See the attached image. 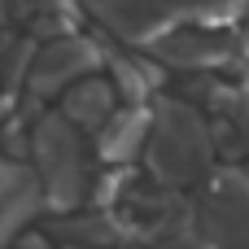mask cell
Here are the masks:
<instances>
[{"label":"cell","instance_id":"obj_11","mask_svg":"<svg viewBox=\"0 0 249 249\" xmlns=\"http://www.w3.org/2000/svg\"><path fill=\"white\" fill-rule=\"evenodd\" d=\"M61 9H70V0H9V13L26 26L35 18H48V13H61Z\"/></svg>","mask_w":249,"mask_h":249},{"label":"cell","instance_id":"obj_9","mask_svg":"<svg viewBox=\"0 0 249 249\" xmlns=\"http://www.w3.org/2000/svg\"><path fill=\"white\" fill-rule=\"evenodd\" d=\"M39 197H44L39 175L13 158H0V245L35 214Z\"/></svg>","mask_w":249,"mask_h":249},{"label":"cell","instance_id":"obj_12","mask_svg":"<svg viewBox=\"0 0 249 249\" xmlns=\"http://www.w3.org/2000/svg\"><path fill=\"white\" fill-rule=\"evenodd\" d=\"M158 249H219V245H206V241H197V236H188V232H175V236H162Z\"/></svg>","mask_w":249,"mask_h":249},{"label":"cell","instance_id":"obj_15","mask_svg":"<svg viewBox=\"0 0 249 249\" xmlns=\"http://www.w3.org/2000/svg\"><path fill=\"white\" fill-rule=\"evenodd\" d=\"M241 35H245V44H249V13H245V31H241Z\"/></svg>","mask_w":249,"mask_h":249},{"label":"cell","instance_id":"obj_6","mask_svg":"<svg viewBox=\"0 0 249 249\" xmlns=\"http://www.w3.org/2000/svg\"><path fill=\"white\" fill-rule=\"evenodd\" d=\"M197 223L206 241L219 249H249V175L236 166H223L206 179Z\"/></svg>","mask_w":249,"mask_h":249},{"label":"cell","instance_id":"obj_7","mask_svg":"<svg viewBox=\"0 0 249 249\" xmlns=\"http://www.w3.org/2000/svg\"><path fill=\"white\" fill-rule=\"evenodd\" d=\"M149 136H153V109L149 105L118 109L96 131V158H101V166H131L136 153L149 149Z\"/></svg>","mask_w":249,"mask_h":249},{"label":"cell","instance_id":"obj_4","mask_svg":"<svg viewBox=\"0 0 249 249\" xmlns=\"http://www.w3.org/2000/svg\"><path fill=\"white\" fill-rule=\"evenodd\" d=\"M83 9L105 26V35L140 48H153L162 35L188 22L184 0H83Z\"/></svg>","mask_w":249,"mask_h":249},{"label":"cell","instance_id":"obj_1","mask_svg":"<svg viewBox=\"0 0 249 249\" xmlns=\"http://www.w3.org/2000/svg\"><path fill=\"white\" fill-rule=\"evenodd\" d=\"M214 158V131L188 101H158L153 105V136L144 149V162L162 188H188L197 179H210Z\"/></svg>","mask_w":249,"mask_h":249},{"label":"cell","instance_id":"obj_2","mask_svg":"<svg viewBox=\"0 0 249 249\" xmlns=\"http://www.w3.org/2000/svg\"><path fill=\"white\" fill-rule=\"evenodd\" d=\"M31 158H35V175L44 184V206L74 210L83 197H92L83 131L74 123H66L61 114H39L35 118V127H31Z\"/></svg>","mask_w":249,"mask_h":249},{"label":"cell","instance_id":"obj_14","mask_svg":"<svg viewBox=\"0 0 249 249\" xmlns=\"http://www.w3.org/2000/svg\"><path fill=\"white\" fill-rule=\"evenodd\" d=\"M4 118H9V96H0V127H4Z\"/></svg>","mask_w":249,"mask_h":249},{"label":"cell","instance_id":"obj_8","mask_svg":"<svg viewBox=\"0 0 249 249\" xmlns=\"http://www.w3.org/2000/svg\"><path fill=\"white\" fill-rule=\"evenodd\" d=\"M109 83H114V92H118V101L123 105H149L162 88H166V66L153 57V53H109Z\"/></svg>","mask_w":249,"mask_h":249},{"label":"cell","instance_id":"obj_5","mask_svg":"<svg viewBox=\"0 0 249 249\" xmlns=\"http://www.w3.org/2000/svg\"><path fill=\"white\" fill-rule=\"evenodd\" d=\"M101 66H109V53H105V44H96L83 31L79 35H66V39H53V44H39L35 66H31V79H26V92L35 101L66 96L88 74H101Z\"/></svg>","mask_w":249,"mask_h":249},{"label":"cell","instance_id":"obj_10","mask_svg":"<svg viewBox=\"0 0 249 249\" xmlns=\"http://www.w3.org/2000/svg\"><path fill=\"white\" fill-rule=\"evenodd\" d=\"M66 123H74L79 131H101L114 114H118V92L109 83V74H88L83 83H74L66 96H61V109H57Z\"/></svg>","mask_w":249,"mask_h":249},{"label":"cell","instance_id":"obj_3","mask_svg":"<svg viewBox=\"0 0 249 249\" xmlns=\"http://www.w3.org/2000/svg\"><path fill=\"white\" fill-rule=\"evenodd\" d=\"M144 53H153L166 70H179V74L193 79V74H232V66L249 53V44L236 31H214V26H201V22H184Z\"/></svg>","mask_w":249,"mask_h":249},{"label":"cell","instance_id":"obj_13","mask_svg":"<svg viewBox=\"0 0 249 249\" xmlns=\"http://www.w3.org/2000/svg\"><path fill=\"white\" fill-rule=\"evenodd\" d=\"M236 127H241V136H245V144H249V96H245V109L236 114Z\"/></svg>","mask_w":249,"mask_h":249}]
</instances>
